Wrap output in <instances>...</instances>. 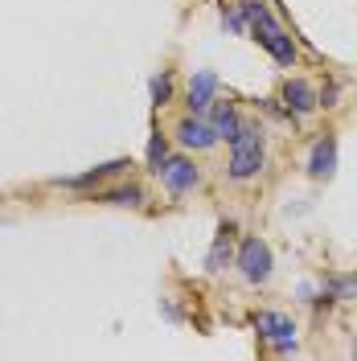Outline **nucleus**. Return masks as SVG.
I'll return each mask as SVG.
<instances>
[{
    "mask_svg": "<svg viewBox=\"0 0 357 361\" xmlns=\"http://www.w3.org/2000/svg\"><path fill=\"white\" fill-rule=\"evenodd\" d=\"M238 13H243V21L250 25L255 42L263 45L279 66H296V42L288 37V29L271 17V8L263 0H238Z\"/></svg>",
    "mask_w": 357,
    "mask_h": 361,
    "instance_id": "1",
    "label": "nucleus"
},
{
    "mask_svg": "<svg viewBox=\"0 0 357 361\" xmlns=\"http://www.w3.org/2000/svg\"><path fill=\"white\" fill-rule=\"evenodd\" d=\"M263 160H267L263 128L250 123V119H243L238 135L230 140V164H226V173H230V180H250V177L263 173Z\"/></svg>",
    "mask_w": 357,
    "mask_h": 361,
    "instance_id": "2",
    "label": "nucleus"
},
{
    "mask_svg": "<svg viewBox=\"0 0 357 361\" xmlns=\"http://www.w3.org/2000/svg\"><path fill=\"white\" fill-rule=\"evenodd\" d=\"M234 263H238V271H243L246 283H267L271 279V267H275V259H271V247L263 243V238H243V247H238V255H234Z\"/></svg>",
    "mask_w": 357,
    "mask_h": 361,
    "instance_id": "3",
    "label": "nucleus"
},
{
    "mask_svg": "<svg viewBox=\"0 0 357 361\" xmlns=\"http://www.w3.org/2000/svg\"><path fill=\"white\" fill-rule=\"evenodd\" d=\"M255 333L267 341L275 353H296V320L284 312H259L255 316Z\"/></svg>",
    "mask_w": 357,
    "mask_h": 361,
    "instance_id": "4",
    "label": "nucleus"
},
{
    "mask_svg": "<svg viewBox=\"0 0 357 361\" xmlns=\"http://www.w3.org/2000/svg\"><path fill=\"white\" fill-rule=\"evenodd\" d=\"M157 177H160V185H164L173 197H185L189 189H198L201 185V169L189 157H169L164 164H160Z\"/></svg>",
    "mask_w": 357,
    "mask_h": 361,
    "instance_id": "5",
    "label": "nucleus"
},
{
    "mask_svg": "<svg viewBox=\"0 0 357 361\" xmlns=\"http://www.w3.org/2000/svg\"><path fill=\"white\" fill-rule=\"evenodd\" d=\"M181 148H193V152H205V148H214L218 144V132L210 128V119H201V115H185L177 128H173Z\"/></svg>",
    "mask_w": 357,
    "mask_h": 361,
    "instance_id": "6",
    "label": "nucleus"
},
{
    "mask_svg": "<svg viewBox=\"0 0 357 361\" xmlns=\"http://www.w3.org/2000/svg\"><path fill=\"white\" fill-rule=\"evenodd\" d=\"M214 94H218V74H214V70H198V74L189 78V90H185L189 115H205L214 107Z\"/></svg>",
    "mask_w": 357,
    "mask_h": 361,
    "instance_id": "7",
    "label": "nucleus"
},
{
    "mask_svg": "<svg viewBox=\"0 0 357 361\" xmlns=\"http://www.w3.org/2000/svg\"><path fill=\"white\" fill-rule=\"evenodd\" d=\"M123 169H132L128 160H107V164H95L87 173H78V177H54V185H62V189H99L103 180L119 177Z\"/></svg>",
    "mask_w": 357,
    "mask_h": 361,
    "instance_id": "8",
    "label": "nucleus"
},
{
    "mask_svg": "<svg viewBox=\"0 0 357 361\" xmlns=\"http://www.w3.org/2000/svg\"><path fill=\"white\" fill-rule=\"evenodd\" d=\"M279 99H284L288 115H313L316 107H320V94H316L313 82H304V78H288Z\"/></svg>",
    "mask_w": 357,
    "mask_h": 361,
    "instance_id": "9",
    "label": "nucleus"
},
{
    "mask_svg": "<svg viewBox=\"0 0 357 361\" xmlns=\"http://www.w3.org/2000/svg\"><path fill=\"white\" fill-rule=\"evenodd\" d=\"M333 173H337V135L325 132V135L313 144V157H308V177L329 180Z\"/></svg>",
    "mask_w": 357,
    "mask_h": 361,
    "instance_id": "10",
    "label": "nucleus"
},
{
    "mask_svg": "<svg viewBox=\"0 0 357 361\" xmlns=\"http://www.w3.org/2000/svg\"><path fill=\"white\" fill-rule=\"evenodd\" d=\"M210 128L218 132V140H234L238 135V128H243V115H238V107L230 103V99H214V107H210Z\"/></svg>",
    "mask_w": 357,
    "mask_h": 361,
    "instance_id": "11",
    "label": "nucleus"
},
{
    "mask_svg": "<svg viewBox=\"0 0 357 361\" xmlns=\"http://www.w3.org/2000/svg\"><path fill=\"white\" fill-rule=\"evenodd\" d=\"M230 238H234V226L226 222L222 230H218V238H214V247H210V255H205V271H226V263L234 259V250H230Z\"/></svg>",
    "mask_w": 357,
    "mask_h": 361,
    "instance_id": "12",
    "label": "nucleus"
},
{
    "mask_svg": "<svg viewBox=\"0 0 357 361\" xmlns=\"http://www.w3.org/2000/svg\"><path fill=\"white\" fill-rule=\"evenodd\" d=\"M90 202H103V205H144V189L140 185H119V189H99Z\"/></svg>",
    "mask_w": 357,
    "mask_h": 361,
    "instance_id": "13",
    "label": "nucleus"
},
{
    "mask_svg": "<svg viewBox=\"0 0 357 361\" xmlns=\"http://www.w3.org/2000/svg\"><path fill=\"white\" fill-rule=\"evenodd\" d=\"M173 103V70H160L157 78H152V107H169Z\"/></svg>",
    "mask_w": 357,
    "mask_h": 361,
    "instance_id": "14",
    "label": "nucleus"
},
{
    "mask_svg": "<svg viewBox=\"0 0 357 361\" xmlns=\"http://www.w3.org/2000/svg\"><path fill=\"white\" fill-rule=\"evenodd\" d=\"M164 160H169V140L160 132H152V140H148V173H160Z\"/></svg>",
    "mask_w": 357,
    "mask_h": 361,
    "instance_id": "15",
    "label": "nucleus"
},
{
    "mask_svg": "<svg viewBox=\"0 0 357 361\" xmlns=\"http://www.w3.org/2000/svg\"><path fill=\"white\" fill-rule=\"evenodd\" d=\"M222 21L230 25V29H234V33H243V29H246L243 13H238V4H234V8H222Z\"/></svg>",
    "mask_w": 357,
    "mask_h": 361,
    "instance_id": "16",
    "label": "nucleus"
},
{
    "mask_svg": "<svg viewBox=\"0 0 357 361\" xmlns=\"http://www.w3.org/2000/svg\"><path fill=\"white\" fill-rule=\"evenodd\" d=\"M337 94H341V87H337V82H329V87L320 90V107H337Z\"/></svg>",
    "mask_w": 357,
    "mask_h": 361,
    "instance_id": "17",
    "label": "nucleus"
}]
</instances>
